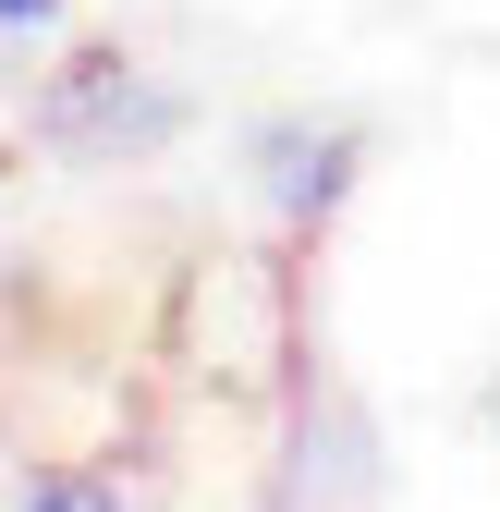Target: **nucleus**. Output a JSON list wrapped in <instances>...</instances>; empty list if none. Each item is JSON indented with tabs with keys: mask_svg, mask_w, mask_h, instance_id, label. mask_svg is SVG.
<instances>
[{
	"mask_svg": "<svg viewBox=\"0 0 500 512\" xmlns=\"http://www.w3.org/2000/svg\"><path fill=\"white\" fill-rule=\"evenodd\" d=\"M61 25H74V0H0V37H13V49H37Z\"/></svg>",
	"mask_w": 500,
	"mask_h": 512,
	"instance_id": "f03ea898",
	"label": "nucleus"
},
{
	"mask_svg": "<svg viewBox=\"0 0 500 512\" xmlns=\"http://www.w3.org/2000/svg\"><path fill=\"white\" fill-rule=\"evenodd\" d=\"M25 500H37V512H98V500H122V488H110V476H37Z\"/></svg>",
	"mask_w": 500,
	"mask_h": 512,
	"instance_id": "7ed1b4c3",
	"label": "nucleus"
},
{
	"mask_svg": "<svg viewBox=\"0 0 500 512\" xmlns=\"http://www.w3.org/2000/svg\"><path fill=\"white\" fill-rule=\"evenodd\" d=\"M269 159H281V208L293 220H330L342 183H354V147L342 135H269Z\"/></svg>",
	"mask_w": 500,
	"mask_h": 512,
	"instance_id": "f257e3e1",
	"label": "nucleus"
}]
</instances>
